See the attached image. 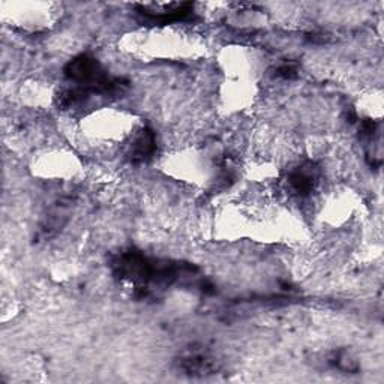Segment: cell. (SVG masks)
Instances as JSON below:
<instances>
[{
  "label": "cell",
  "mask_w": 384,
  "mask_h": 384,
  "mask_svg": "<svg viewBox=\"0 0 384 384\" xmlns=\"http://www.w3.org/2000/svg\"><path fill=\"white\" fill-rule=\"evenodd\" d=\"M276 74H278L280 77L287 78V80L294 78V77L297 76V72H296L294 67H292V65H284V67H281V68L278 69V72H276Z\"/></svg>",
  "instance_id": "277c9868"
},
{
  "label": "cell",
  "mask_w": 384,
  "mask_h": 384,
  "mask_svg": "<svg viewBox=\"0 0 384 384\" xmlns=\"http://www.w3.org/2000/svg\"><path fill=\"white\" fill-rule=\"evenodd\" d=\"M287 182L290 191L297 196L311 194L318 182V168L313 163H305L288 174Z\"/></svg>",
  "instance_id": "6da1fadb"
},
{
  "label": "cell",
  "mask_w": 384,
  "mask_h": 384,
  "mask_svg": "<svg viewBox=\"0 0 384 384\" xmlns=\"http://www.w3.org/2000/svg\"><path fill=\"white\" fill-rule=\"evenodd\" d=\"M156 149L155 134L151 130H144L138 134L131 144L130 158L132 163H143L151 158Z\"/></svg>",
  "instance_id": "7a4b0ae2"
},
{
  "label": "cell",
  "mask_w": 384,
  "mask_h": 384,
  "mask_svg": "<svg viewBox=\"0 0 384 384\" xmlns=\"http://www.w3.org/2000/svg\"><path fill=\"white\" fill-rule=\"evenodd\" d=\"M180 368L191 376H205L215 369V365H213V360L207 356L194 353L180 360Z\"/></svg>",
  "instance_id": "3957f363"
}]
</instances>
